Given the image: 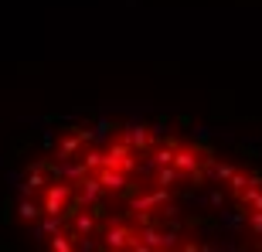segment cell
Segmentation results:
<instances>
[{
  "label": "cell",
  "mask_w": 262,
  "mask_h": 252,
  "mask_svg": "<svg viewBox=\"0 0 262 252\" xmlns=\"http://www.w3.org/2000/svg\"><path fill=\"white\" fill-rule=\"evenodd\" d=\"M17 218L58 252L262 249V171L187 130L72 126L28 164Z\"/></svg>",
  "instance_id": "6da1fadb"
}]
</instances>
